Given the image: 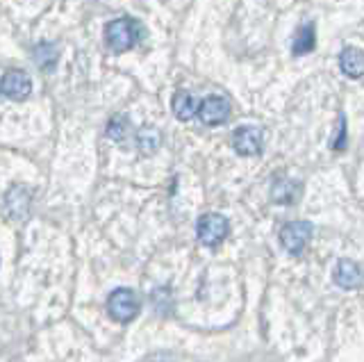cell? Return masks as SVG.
<instances>
[{
	"label": "cell",
	"mask_w": 364,
	"mask_h": 362,
	"mask_svg": "<svg viewBox=\"0 0 364 362\" xmlns=\"http://www.w3.org/2000/svg\"><path fill=\"white\" fill-rule=\"evenodd\" d=\"M262 144H264L262 130L255 126H242L232 132V146L239 155H246V157L257 155L262 151Z\"/></svg>",
	"instance_id": "7"
},
{
	"label": "cell",
	"mask_w": 364,
	"mask_h": 362,
	"mask_svg": "<svg viewBox=\"0 0 364 362\" xmlns=\"http://www.w3.org/2000/svg\"><path fill=\"white\" fill-rule=\"evenodd\" d=\"M310 237H312V223L289 221V223H284L280 230V244L287 253L299 255V253H303L307 242H310Z\"/></svg>",
	"instance_id": "4"
},
{
	"label": "cell",
	"mask_w": 364,
	"mask_h": 362,
	"mask_svg": "<svg viewBox=\"0 0 364 362\" xmlns=\"http://www.w3.org/2000/svg\"><path fill=\"white\" fill-rule=\"evenodd\" d=\"M335 149H344V119H339V142L335 144Z\"/></svg>",
	"instance_id": "16"
},
{
	"label": "cell",
	"mask_w": 364,
	"mask_h": 362,
	"mask_svg": "<svg viewBox=\"0 0 364 362\" xmlns=\"http://www.w3.org/2000/svg\"><path fill=\"white\" fill-rule=\"evenodd\" d=\"M107 312L114 321L119 324H128L132 321L136 314H139V299H136V294L132 289H117L109 294L107 299Z\"/></svg>",
	"instance_id": "2"
},
{
	"label": "cell",
	"mask_w": 364,
	"mask_h": 362,
	"mask_svg": "<svg viewBox=\"0 0 364 362\" xmlns=\"http://www.w3.org/2000/svg\"><path fill=\"white\" fill-rule=\"evenodd\" d=\"M171 107H173V115L180 121H189L193 115H196V103H193V98L187 92H178L173 96V103H171Z\"/></svg>",
	"instance_id": "12"
},
{
	"label": "cell",
	"mask_w": 364,
	"mask_h": 362,
	"mask_svg": "<svg viewBox=\"0 0 364 362\" xmlns=\"http://www.w3.org/2000/svg\"><path fill=\"white\" fill-rule=\"evenodd\" d=\"M228 230H230V225H228V219L221 217V214H203L196 223V235L198 240L205 244V246H219L225 237H228Z\"/></svg>",
	"instance_id": "3"
},
{
	"label": "cell",
	"mask_w": 364,
	"mask_h": 362,
	"mask_svg": "<svg viewBox=\"0 0 364 362\" xmlns=\"http://www.w3.org/2000/svg\"><path fill=\"white\" fill-rule=\"evenodd\" d=\"M196 117L205 126H221L230 119V103L223 96H208L200 105H196Z\"/></svg>",
	"instance_id": "5"
},
{
	"label": "cell",
	"mask_w": 364,
	"mask_h": 362,
	"mask_svg": "<svg viewBox=\"0 0 364 362\" xmlns=\"http://www.w3.org/2000/svg\"><path fill=\"white\" fill-rule=\"evenodd\" d=\"M339 66L344 75L353 78V80H360L364 75V53L362 48H355V46H348L341 50L339 55Z\"/></svg>",
	"instance_id": "9"
},
{
	"label": "cell",
	"mask_w": 364,
	"mask_h": 362,
	"mask_svg": "<svg viewBox=\"0 0 364 362\" xmlns=\"http://www.w3.org/2000/svg\"><path fill=\"white\" fill-rule=\"evenodd\" d=\"M314 39H316V35H314V26H312V23L301 26L299 32H296L294 46H291L294 55H305V53L314 50Z\"/></svg>",
	"instance_id": "11"
},
{
	"label": "cell",
	"mask_w": 364,
	"mask_h": 362,
	"mask_svg": "<svg viewBox=\"0 0 364 362\" xmlns=\"http://www.w3.org/2000/svg\"><path fill=\"white\" fill-rule=\"evenodd\" d=\"M0 92L11 100H26L32 94V80L28 78V73L11 69L0 80Z\"/></svg>",
	"instance_id": "6"
},
{
	"label": "cell",
	"mask_w": 364,
	"mask_h": 362,
	"mask_svg": "<svg viewBox=\"0 0 364 362\" xmlns=\"http://www.w3.org/2000/svg\"><path fill=\"white\" fill-rule=\"evenodd\" d=\"M34 62H37L39 69L50 71L57 64V48L53 43H39V46L34 48Z\"/></svg>",
	"instance_id": "13"
},
{
	"label": "cell",
	"mask_w": 364,
	"mask_h": 362,
	"mask_svg": "<svg viewBox=\"0 0 364 362\" xmlns=\"http://www.w3.org/2000/svg\"><path fill=\"white\" fill-rule=\"evenodd\" d=\"M136 144H139V151L141 153H155L162 144V134H159L155 128H144L136 137Z\"/></svg>",
	"instance_id": "14"
},
{
	"label": "cell",
	"mask_w": 364,
	"mask_h": 362,
	"mask_svg": "<svg viewBox=\"0 0 364 362\" xmlns=\"http://www.w3.org/2000/svg\"><path fill=\"white\" fill-rule=\"evenodd\" d=\"M335 282L344 289H358L362 285L360 265L353 262V260H339L335 269Z\"/></svg>",
	"instance_id": "8"
},
{
	"label": "cell",
	"mask_w": 364,
	"mask_h": 362,
	"mask_svg": "<svg viewBox=\"0 0 364 362\" xmlns=\"http://www.w3.org/2000/svg\"><path fill=\"white\" fill-rule=\"evenodd\" d=\"M141 37V26L139 21L130 16L114 18L105 26V43L112 53H125L134 48V43Z\"/></svg>",
	"instance_id": "1"
},
{
	"label": "cell",
	"mask_w": 364,
	"mask_h": 362,
	"mask_svg": "<svg viewBox=\"0 0 364 362\" xmlns=\"http://www.w3.org/2000/svg\"><path fill=\"white\" fill-rule=\"evenodd\" d=\"M299 191H301V185L294 183V180H287V178H280L278 183H273V201L276 203H282V206H287V203H294L299 198Z\"/></svg>",
	"instance_id": "10"
},
{
	"label": "cell",
	"mask_w": 364,
	"mask_h": 362,
	"mask_svg": "<svg viewBox=\"0 0 364 362\" xmlns=\"http://www.w3.org/2000/svg\"><path fill=\"white\" fill-rule=\"evenodd\" d=\"M130 128V123L125 117H114L109 121V126H107V134L114 139V142H123L125 139V132H128Z\"/></svg>",
	"instance_id": "15"
}]
</instances>
